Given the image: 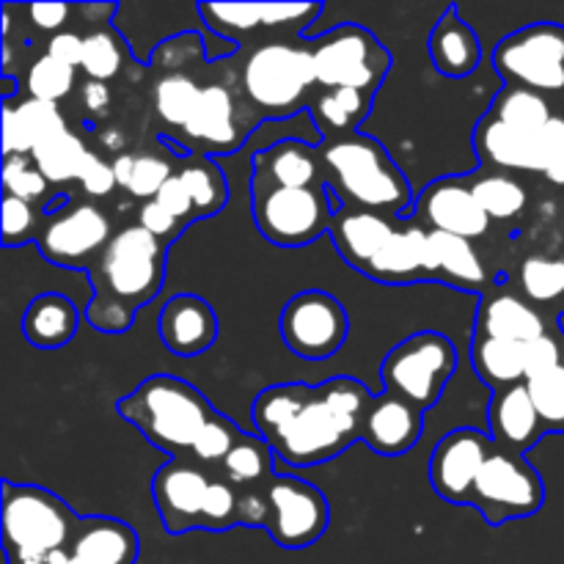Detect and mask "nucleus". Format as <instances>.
<instances>
[{"instance_id":"37998d69","label":"nucleus","mask_w":564,"mask_h":564,"mask_svg":"<svg viewBox=\"0 0 564 564\" xmlns=\"http://www.w3.org/2000/svg\"><path fill=\"white\" fill-rule=\"evenodd\" d=\"M242 435H246V433H242V430L237 427L231 419H226L224 413L215 411V416L209 419L207 427L198 433L196 444H193L191 460L198 463L202 468L204 466H218L220 468V463H224L226 457H229V452L235 449L237 444H240Z\"/></svg>"},{"instance_id":"864d4df0","label":"nucleus","mask_w":564,"mask_h":564,"mask_svg":"<svg viewBox=\"0 0 564 564\" xmlns=\"http://www.w3.org/2000/svg\"><path fill=\"white\" fill-rule=\"evenodd\" d=\"M540 158H543V176L554 185H564V108L540 132Z\"/></svg>"},{"instance_id":"2eb2a0df","label":"nucleus","mask_w":564,"mask_h":564,"mask_svg":"<svg viewBox=\"0 0 564 564\" xmlns=\"http://www.w3.org/2000/svg\"><path fill=\"white\" fill-rule=\"evenodd\" d=\"M496 449L490 433L477 427H457L446 433L430 455V485L444 501L468 507L479 471Z\"/></svg>"},{"instance_id":"e2e57ef3","label":"nucleus","mask_w":564,"mask_h":564,"mask_svg":"<svg viewBox=\"0 0 564 564\" xmlns=\"http://www.w3.org/2000/svg\"><path fill=\"white\" fill-rule=\"evenodd\" d=\"M80 99H83V108H86V113L91 116H105L110 108V91L105 83H97V80H86L80 88Z\"/></svg>"},{"instance_id":"f704fd0d","label":"nucleus","mask_w":564,"mask_h":564,"mask_svg":"<svg viewBox=\"0 0 564 564\" xmlns=\"http://www.w3.org/2000/svg\"><path fill=\"white\" fill-rule=\"evenodd\" d=\"M275 452L257 433H246L240 444L220 463V479L235 485L237 490H262L275 477Z\"/></svg>"},{"instance_id":"0eeeda50","label":"nucleus","mask_w":564,"mask_h":564,"mask_svg":"<svg viewBox=\"0 0 564 564\" xmlns=\"http://www.w3.org/2000/svg\"><path fill=\"white\" fill-rule=\"evenodd\" d=\"M496 75L505 86L529 88L564 108V25L532 22L507 33L494 47Z\"/></svg>"},{"instance_id":"1a4fd4ad","label":"nucleus","mask_w":564,"mask_h":564,"mask_svg":"<svg viewBox=\"0 0 564 564\" xmlns=\"http://www.w3.org/2000/svg\"><path fill=\"white\" fill-rule=\"evenodd\" d=\"M325 187H270L251 182V215L257 231L279 248H306L330 235L336 207Z\"/></svg>"},{"instance_id":"412c9836","label":"nucleus","mask_w":564,"mask_h":564,"mask_svg":"<svg viewBox=\"0 0 564 564\" xmlns=\"http://www.w3.org/2000/svg\"><path fill=\"white\" fill-rule=\"evenodd\" d=\"M251 182L270 187H325V165L319 143L284 138L259 149L251 160Z\"/></svg>"},{"instance_id":"72a5a7b5","label":"nucleus","mask_w":564,"mask_h":564,"mask_svg":"<svg viewBox=\"0 0 564 564\" xmlns=\"http://www.w3.org/2000/svg\"><path fill=\"white\" fill-rule=\"evenodd\" d=\"M471 364L477 378L494 391L527 383V345H518V341L496 339V336L474 330Z\"/></svg>"},{"instance_id":"5fc2aeb1","label":"nucleus","mask_w":564,"mask_h":564,"mask_svg":"<svg viewBox=\"0 0 564 564\" xmlns=\"http://www.w3.org/2000/svg\"><path fill=\"white\" fill-rule=\"evenodd\" d=\"M77 185L83 187L86 196L94 198H102L108 193H113L116 185V174H113V163H105L97 152L88 149L86 160H83L80 171H77Z\"/></svg>"},{"instance_id":"39448f33","label":"nucleus","mask_w":564,"mask_h":564,"mask_svg":"<svg viewBox=\"0 0 564 564\" xmlns=\"http://www.w3.org/2000/svg\"><path fill=\"white\" fill-rule=\"evenodd\" d=\"M242 91L264 119H286L308 108L317 94L308 42L259 44L242 64Z\"/></svg>"},{"instance_id":"b1692460","label":"nucleus","mask_w":564,"mask_h":564,"mask_svg":"<svg viewBox=\"0 0 564 564\" xmlns=\"http://www.w3.org/2000/svg\"><path fill=\"white\" fill-rule=\"evenodd\" d=\"M187 141L207 154H231L242 147L246 132L237 121L235 94L226 86H204L196 110L185 124Z\"/></svg>"},{"instance_id":"6e6d98bb","label":"nucleus","mask_w":564,"mask_h":564,"mask_svg":"<svg viewBox=\"0 0 564 564\" xmlns=\"http://www.w3.org/2000/svg\"><path fill=\"white\" fill-rule=\"evenodd\" d=\"M138 226H141V229H147L149 235L158 237V240L169 242V246L182 235V231H185V226H182L180 220H176L174 215L163 207V204L154 202V198L152 202H143L141 213H138Z\"/></svg>"},{"instance_id":"a18cd8bd","label":"nucleus","mask_w":564,"mask_h":564,"mask_svg":"<svg viewBox=\"0 0 564 564\" xmlns=\"http://www.w3.org/2000/svg\"><path fill=\"white\" fill-rule=\"evenodd\" d=\"M521 290L529 301L551 303L564 295V259L529 257L521 264Z\"/></svg>"},{"instance_id":"dca6fc26","label":"nucleus","mask_w":564,"mask_h":564,"mask_svg":"<svg viewBox=\"0 0 564 564\" xmlns=\"http://www.w3.org/2000/svg\"><path fill=\"white\" fill-rule=\"evenodd\" d=\"M215 477L207 468L193 460H171L152 477V499L163 529L176 534L198 532L202 529L204 507Z\"/></svg>"},{"instance_id":"20e7f679","label":"nucleus","mask_w":564,"mask_h":564,"mask_svg":"<svg viewBox=\"0 0 564 564\" xmlns=\"http://www.w3.org/2000/svg\"><path fill=\"white\" fill-rule=\"evenodd\" d=\"M80 518L42 485L3 482V549L9 564H47L75 538Z\"/></svg>"},{"instance_id":"bf43d9fd","label":"nucleus","mask_w":564,"mask_h":564,"mask_svg":"<svg viewBox=\"0 0 564 564\" xmlns=\"http://www.w3.org/2000/svg\"><path fill=\"white\" fill-rule=\"evenodd\" d=\"M270 507L268 496L262 490H240V505H237V527L264 529L268 527Z\"/></svg>"},{"instance_id":"603ef678","label":"nucleus","mask_w":564,"mask_h":564,"mask_svg":"<svg viewBox=\"0 0 564 564\" xmlns=\"http://www.w3.org/2000/svg\"><path fill=\"white\" fill-rule=\"evenodd\" d=\"M196 55H207L204 53V39L196 31H185L160 42L149 58V66L152 69L158 66V69H165V75H174V72L185 69L187 61L196 58Z\"/></svg>"},{"instance_id":"09e8293b","label":"nucleus","mask_w":564,"mask_h":564,"mask_svg":"<svg viewBox=\"0 0 564 564\" xmlns=\"http://www.w3.org/2000/svg\"><path fill=\"white\" fill-rule=\"evenodd\" d=\"M83 317H86V323L91 325L94 330H99V334L119 336L127 334V330L135 325L138 308H132L130 303L119 301V297L113 295H99V292H94Z\"/></svg>"},{"instance_id":"7ed1b4c3","label":"nucleus","mask_w":564,"mask_h":564,"mask_svg":"<svg viewBox=\"0 0 564 564\" xmlns=\"http://www.w3.org/2000/svg\"><path fill=\"white\" fill-rule=\"evenodd\" d=\"M116 413L138 430L154 449L174 460L191 457L198 433L215 416L207 397L174 375H152L116 402Z\"/></svg>"},{"instance_id":"cd10ccee","label":"nucleus","mask_w":564,"mask_h":564,"mask_svg":"<svg viewBox=\"0 0 564 564\" xmlns=\"http://www.w3.org/2000/svg\"><path fill=\"white\" fill-rule=\"evenodd\" d=\"M69 130L64 113L55 102L42 99H3V154L6 158H31L44 141Z\"/></svg>"},{"instance_id":"58836bf2","label":"nucleus","mask_w":564,"mask_h":564,"mask_svg":"<svg viewBox=\"0 0 564 564\" xmlns=\"http://www.w3.org/2000/svg\"><path fill=\"white\" fill-rule=\"evenodd\" d=\"M86 154L88 147L83 143V138L77 132L64 130L50 138V141H44L31 154V160L36 163V169L42 171L50 185H64V182L72 180L77 182V171H80Z\"/></svg>"},{"instance_id":"4d7b16f0","label":"nucleus","mask_w":564,"mask_h":564,"mask_svg":"<svg viewBox=\"0 0 564 564\" xmlns=\"http://www.w3.org/2000/svg\"><path fill=\"white\" fill-rule=\"evenodd\" d=\"M154 202L163 204V207L169 209V213L174 215L182 226H185V229L193 224V220H198L196 204H193L191 191H187V185L182 182L180 174H174L169 182H165L163 191L158 193V198H154Z\"/></svg>"},{"instance_id":"f03ea898","label":"nucleus","mask_w":564,"mask_h":564,"mask_svg":"<svg viewBox=\"0 0 564 564\" xmlns=\"http://www.w3.org/2000/svg\"><path fill=\"white\" fill-rule=\"evenodd\" d=\"M328 191L350 207L372 209L389 218H411L416 196L405 171L375 138L345 135L319 143Z\"/></svg>"},{"instance_id":"4be33fe9","label":"nucleus","mask_w":564,"mask_h":564,"mask_svg":"<svg viewBox=\"0 0 564 564\" xmlns=\"http://www.w3.org/2000/svg\"><path fill=\"white\" fill-rule=\"evenodd\" d=\"M367 279L389 286L422 284L435 281L433 248H430V229L408 218L405 226H397L394 237L383 246V251L372 259Z\"/></svg>"},{"instance_id":"0e129e2a","label":"nucleus","mask_w":564,"mask_h":564,"mask_svg":"<svg viewBox=\"0 0 564 564\" xmlns=\"http://www.w3.org/2000/svg\"><path fill=\"white\" fill-rule=\"evenodd\" d=\"M47 564H97V562H88L83 560V556L69 554V551L64 549V551H55V554L47 560Z\"/></svg>"},{"instance_id":"e433bc0d","label":"nucleus","mask_w":564,"mask_h":564,"mask_svg":"<svg viewBox=\"0 0 564 564\" xmlns=\"http://www.w3.org/2000/svg\"><path fill=\"white\" fill-rule=\"evenodd\" d=\"M468 182H471L479 207L485 209L490 220L518 218L529 202L527 187L505 171H477V174L468 176Z\"/></svg>"},{"instance_id":"a878e982","label":"nucleus","mask_w":564,"mask_h":564,"mask_svg":"<svg viewBox=\"0 0 564 564\" xmlns=\"http://www.w3.org/2000/svg\"><path fill=\"white\" fill-rule=\"evenodd\" d=\"M471 147L477 152L479 163L490 165L496 171H534L543 174V158H540V135H527L496 116L485 113L482 119L474 124Z\"/></svg>"},{"instance_id":"f257e3e1","label":"nucleus","mask_w":564,"mask_h":564,"mask_svg":"<svg viewBox=\"0 0 564 564\" xmlns=\"http://www.w3.org/2000/svg\"><path fill=\"white\" fill-rule=\"evenodd\" d=\"M372 400V391L356 378H330L312 386L297 416L270 441V449L292 468L330 463L361 441Z\"/></svg>"},{"instance_id":"3c124183","label":"nucleus","mask_w":564,"mask_h":564,"mask_svg":"<svg viewBox=\"0 0 564 564\" xmlns=\"http://www.w3.org/2000/svg\"><path fill=\"white\" fill-rule=\"evenodd\" d=\"M237 505H240V490L226 482V479H215L213 488H209L198 532H229V529H235Z\"/></svg>"},{"instance_id":"393cba45","label":"nucleus","mask_w":564,"mask_h":564,"mask_svg":"<svg viewBox=\"0 0 564 564\" xmlns=\"http://www.w3.org/2000/svg\"><path fill=\"white\" fill-rule=\"evenodd\" d=\"M488 424L494 444L499 449L518 452V455L538 446L540 438L545 435L543 419L534 408L527 383L494 391L488 408Z\"/></svg>"},{"instance_id":"f8f14e48","label":"nucleus","mask_w":564,"mask_h":564,"mask_svg":"<svg viewBox=\"0 0 564 564\" xmlns=\"http://www.w3.org/2000/svg\"><path fill=\"white\" fill-rule=\"evenodd\" d=\"M279 336L292 356L303 361H325L345 347L350 317L339 297L325 290H303L284 303Z\"/></svg>"},{"instance_id":"ddd939ff","label":"nucleus","mask_w":564,"mask_h":564,"mask_svg":"<svg viewBox=\"0 0 564 564\" xmlns=\"http://www.w3.org/2000/svg\"><path fill=\"white\" fill-rule=\"evenodd\" d=\"M270 518L268 534L281 549H308L325 534L330 523V507L317 485L292 474H275L264 488Z\"/></svg>"},{"instance_id":"423d86ee","label":"nucleus","mask_w":564,"mask_h":564,"mask_svg":"<svg viewBox=\"0 0 564 564\" xmlns=\"http://www.w3.org/2000/svg\"><path fill=\"white\" fill-rule=\"evenodd\" d=\"M169 242L158 240L141 226H124L110 237L102 257L91 268V284L99 295H113L141 312L160 295L165 281Z\"/></svg>"},{"instance_id":"2f4dec72","label":"nucleus","mask_w":564,"mask_h":564,"mask_svg":"<svg viewBox=\"0 0 564 564\" xmlns=\"http://www.w3.org/2000/svg\"><path fill=\"white\" fill-rule=\"evenodd\" d=\"M430 248H433V273L435 281L460 292L485 290V264L479 259L471 240L444 231H430Z\"/></svg>"},{"instance_id":"8fccbe9b","label":"nucleus","mask_w":564,"mask_h":564,"mask_svg":"<svg viewBox=\"0 0 564 564\" xmlns=\"http://www.w3.org/2000/svg\"><path fill=\"white\" fill-rule=\"evenodd\" d=\"M42 215H39L36 204H28L22 198L6 196L3 198V246L17 248L36 242L39 231H42Z\"/></svg>"},{"instance_id":"6ab92c4d","label":"nucleus","mask_w":564,"mask_h":564,"mask_svg":"<svg viewBox=\"0 0 564 564\" xmlns=\"http://www.w3.org/2000/svg\"><path fill=\"white\" fill-rule=\"evenodd\" d=\"M158 334L171 356L198 358L218 339V314L204 297L182 292L160 308Z\"/></svg>"},{"instance_id":"9d476101","label":"nucleus","mask_w":564,"mask_h":564,"mask_svg":"<svg viewBox=\"0 0 564 564\" xmlns=\"http://www.w3.org/2000/svg\"><path fill=\"white\" fill-rule=\"evenodd\" d=\"M457 372V347L438 330H419L391 347L383 358V391L400 394L424 413L444 397Z\"/></svg>"},{"instance_id":"7c9ffc66","label":"nucleus","mask_w":564,"mask_h":564,"mask_svg":"<svg viewBox=\"0 0 564 564\" xmlns=\"http://www.w3.org/2000/svg\"><path fill=\"white\" fill-rule=\"evenodd\" d=\"M474 330L496 336V339L518 341V345H529V341L549 334L545 319L527 301H521L518 295H510V292L482 295Z\"/></svg>"},{"instance_id":"aec40b11","label":"nucleus","mask_w":564,"mask_h":564,"mask_svg":"<svg viewBox=\"0 0 564 564\" xmlns=\"http://www.w3.org/2000/svg\"><path fill=\"white\" fill-rule=\"evenodd\" d=\"M424 433V411L400 394L383 391L372 400L361 427V444L383 457H400L419 444Z\"/></svg>"},{"instance_id":"4468645a","label":"nucleus","mask_w":564,"mask_h":564,"mask_svg":"<svg viewBox=\"0 0 564 564\" xmlns=\"http://www.w3.org/2000/svg\"><path fill=\"white\" fill-rule=\"evenodd\" d=\"M110 220L94 204H75L69 209H53L44 218L36 248L50 264L69 270H88L102 257L110 242Z\"/></svg>"},{"instance_id":"79ce46f5","label":"nucleus","mask_w":564,"mask_h":564,"mask_svg":"<svg viewBox=\"0 0 564 564\" xmlns=\"http://www.w3.org/2000/svg\"><path fill=\"white\" fill-rule=\"evenodd\" d=\"M124 39L113 25H99L91 33H86V44H83V64L80 69L86 72L88 80L108 83L124 66Z\"/></svg>"},{"instance_id":"c85d7f7f","label":"nucleus","mask_w":564,"mask_h":564,"mask_svg":"<svg viewBox=\"0 0 564 564\" xmlns=\"http://www.w3.org/2000/svg\"><path fill=\"white\" fill-rule=\"evenodd\" d=\"M66 551L97 564H135L141 554V538L119 518L86 516L77 523Z\"/></svg>"},{"instance_id":"052dcab7","label":"nucleus","mask_w":564,"mask_h":564,"mask_svg":"<svg viewBox=\"0 0 564 564\" xmlns=\"http://www.w3.org/2000/svg\"><path fill=\"white\" fill-rule=\"evenodd\" d=\"M83 44H86V36H80V33L75 31L53 33L47 42V55L58 61V64L77 69V66L83 64Z\"/></svg>"},{"instance_id":"473e14b6","label":"nucleus","mask_w":564,"mask_h":564,"mask_svg":"<svg viewBox=\"0 0 564 564\" xmlns=\"http://www.w3.org/2000/svg\"><path fill=\"white\" fill-rule=\"evenodd\" d=\"M372 102L375 94L367 91H352V88H317L312 105H308L314 130L325 141L356 135L358 127L364 124V119L372 110Z\"/></svg>"},{"instance_id":"680f3d73","label":"nucleus","mask_w":564,"mask_h":564,"mask_svg":"<svg viewBox=\"0 0 564 564\" xmlns=\"http://www.w3.org/2000/svg\"><path fill=\"white\" fill-rule=\"evenodd\" d=\"M69 14H72L69 3H33V6H28V17H31V22H33V28H36V31L61 33V28L66 25Z\"/></svg>"},{"instance_id":"5701e85b","label":"nucleus","mask_w":564,"mask_h":564,"mask_svg":"<svg viewBox=\"0 0 564 564\" xmlns=\"http://www.w3.org/2000/svg\"><path fill=\"white\" fill-rule=\"evenodd\" d=\"M394 218H389V215L339 204L334 224H330V240H334L336 253L345 259L347 268L367 275L372 259L383 251V246L394 237Z\"/></svg>"},{"instance_id":"13d9d810","label":"nucleus","mask_w":564,"mask_h":564,"mask_svg":"<svg viewBox=\"0 0 564 564\" xmlns=\"http://www.w3.org/2000/svg\"><path fill=\"white\" fill-rule=\"evenodd\" d=\"M562 361H564V345L560 339H554L551 334L529 341L527 345V380H532V378H538V375L549 372V369L560 367Z\"/></svg>"},{"instance_id":"4c0bfd02","label":"nucleus","mask_w":564,"mask_h":564,"mask_svg":"<svg viewBox=\"0 0 564 564\" xmlns=\"http://www.w3.org/2000/svg\"><path fill=\"white\" fill-rule=\"evenodd\" d=\"M113 174L116 185L124 187L130 196L152 202L163 191L165 182L174 176V165L165 158H160V154H119L113 160Z\"/></svg>"},{"instance_id":"c9c22d12","label":"nucleus","mask_w":564,"mask_h":564,"mask_svg":"<svg viewBox=\"0 0 564 564\" xmlns=\"http://www.w3.org/2000/svg\"><path fill=\"white\" fill-rule=\"evenodd\" d=\"M556 105L551 99L540 97V94L529 91V88H516L505 86L490 102L488 113L496 116L499 121H505L507 127L518 132H527V135H540L545 130L551 119L556 113Z\"/></svg>"},{"instance_id":"c756f323","label":"nucleus","mask_w":564,"mask_h":564,"mask_svg":"<svg viewBox=\"0 0 564 564\" xmlns=\"http://www.w3.org/2000/svg\"><path fill=\"white\" fill-rule=\"evenodd\" d=\"M22 336L39 350H58L75 339L80 328V308L61 292H42L22 312Z\"/></svg>"},{"instance_id":"49530a36","label":"nucleus","mask_w":564,"mask_h":564,"mask_svg":"<svg viewBox=\"0 0 564 564\" xmlns=\"http://www.w3.org/2000/svg\"><path fill=\"white\" fill-rule=\"evenodd\" d=\"M25 86L33 99L58 105V99L69 97V91L75 88V69L66 64H58V61L50 58V55L44 53L42 58L33 61L31 69H28Z\"/></svg>"},{"instance_id":"a211bd4d","label":"nucleus","mask_w":564,"mask_h":564,"mask_svg":"<svg viewBox=\"0 0 564 564\" xmlns=\"http://www.w3.org/2000/svg\"><path fill=\"white\" fill-rule=\"evenodd\" d=\"M196 14L224 42L273 28H306L323 14V3H198Z\"/></svg>"},{"instance_id":"6e6552de","label":"nucleus","mask_w":564,"mask_h":564,"mask_svg":"<svg viewBox=\"0 0 564 564\" xmlns=\"http://www.w3.org/2000/svg\"><path fill=\"white\" fill-rule=\"evenodd\" d=\"M317 88L378 94L391 69V53L369 28L345 22L308 39Z\"/></svg>"},{"instance_id":"f3484780","label":"nucleus","mask_w":564,"mask_h":564,"mask_svg":"<svg viewBox=\"0 0 564 564\" xmlns=\"http://www.w3.org/2000/svg\"><path fill=\"white\" fill-rule=\"evenodd\" d=\"M411 220L416 224L422 220L424 229L430 231H444V235L466 237V240H477L490 226V218L479 207L468 176H441L430 182L416 196Z\"/></svg>"},{"instance_id":"c03bdc74","label":"nucleus","mask_w":564,"mask_h":564,"mask_svg":"<svg viewBox=\"0 0 564 564\" xmlns=\"http://www.w3.org/2000/svg\"><path fill=\"white\" fill-rule=\"evenodd\" d=\"M545 433H564V361L538 378L527 380Z\"/></svg>"},{"instance_id":"de8ad7c7","label":"nucleus","mask_w":564,"mask_h":564,"mask_svg":"<svg viewBox=\"0 0 564 564\" xmlns=\"http://www.w3.org/2000/svg\"><path fill=\"white\" fill-rule=\"evenodd\" d=\"M3 191L6 196L22 198L28 204H36L47 196L50 182L36 169L31 158H6L3 160Z\"/></svg>"},{"instance_id":"ea45409f","label":"nucleus","mask_w":564,"mask_h":564,"mask_svg":"<svg viewBox=\"0 0 564 564\" xmlns=\"http://www.w3.org/2000/svg\"><path fill=\"white\" fill-rule=\"evenodd\" d=\"M182 182L191 191L193 204H196L198 220L220 213L229 204V182L226 171L215 163L213 158H196L180 171Z\"/></svg>"},{"instance_id":"bb28decb","label":"nucleus","mask_w":564,"mask_h":564,"mask_svg":"<svg viewBox=\"0 0 564 564\" xmlns=\"http://www.w3.org/2000/svg\"><path fill=\"white\" fill-rule=\"evenodd\" d=\"M427 53L433 69L449 80H463L482 64V42H479L477 31L463 20L455 3L446 6V11L430 31Z\"/></svg>"},{"instance_id":"9b49d317","label":"nucleus","mask_w":564,"mask_h":564,"mask_svg":"<svg viewBox=\"0 0 564 564\" xmlns=\"http://www.w3.org/2000/svg\"><path fill=\"white\" fill-rule=\"evenodd\" d=\"M545 505V482L538 468L518 452L496 446L479 471L468 507L479 512L490 527L532 518Z\"/></svg>"},{"instance_id":"a19ab883","label":"nucleus","mask_w":564,"mask_h":564,"mask_svg":"<svg viewBox=\"0 0 564 564\" xmlns=\"http://www.w3.org/2000/svg\"><path fill=\"white\" fill-rule=\"evenodd\" d=\"M202 88L191 75L185 72H174V75H163L152 88L154 110H158L160 119L169 127H180L185 130V124L191 121L193 110H196L198 97H202Z\"/></svg>"}]
</instances>
